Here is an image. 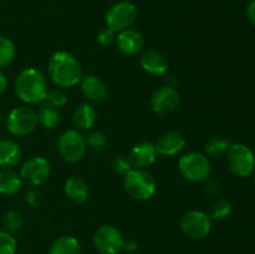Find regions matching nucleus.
Listing matches in <instances>:
<instances>
[{
	"label": "nucleus",
	"mask_w": 255,
	"mask_h": 254,
	"mask_svg": "<svg viewBox=\"0 0 255 254\" xmlns=\"http://www.w3.org/2000/svg\"><path fill=\"white\" fill-rule=\"evenodd\" d=\"M137 248H138V244H137V242H134L133 239H128V241H125L124 249L126 252H128V253H133V252L137 251Z\"/></svg>",
	"instance_id": "obj_36"
},
{
	"label": "nucleus",
	"mask_w": 255,
	"mask_h": 254,
	"mask_svg": "<svg viewBox=\"0 0 255 254\" xmlns=\"http://www.w3.org/2000/svg\"><path fill=\"white\" fill-rule=\"evenodd\" d=\"M50 176V163L44 157H32L21 167L22 181L31 187H39L47 181Z\"/></svg>",
	"instance_id": "obj_11"
},
{
	"label": "nucleus",
	"mask_w": 255,
	"mask_h": 254,
	"mask_svg": "<svg viewBox=\"0 0 255 254\" xmlns=\"http://www.w3.org/2000/svg\"><path fill=\"white\" fill-rule=\"evenodd\" d=\"M81 91L89 100L95 102H100L106 99L107 90L106 84L100 77L95 75H87L81 79Z\"/></svg>",
	"instance_id": "obj_16"
},
{
	"label": "nucleus",
	"mask_w": 255,
	"mask_h": 254,
	"mask_svg": "<svg viewBox=\"0 0 255 254\" xmlns=\"http://www.w3.org/2000/svg\"><path fill=\"white\" fill-rule=\"evenodd\" d=\"M232 209H233V206L231 202L226 201V199H218L212 206L211 217L216 221H224L231 216Z\"/></svg>",
	"instance_id": "obj_26"
},
{
	"label": "nucleus",
	"mask_w": 255,
	"mask_h": 254,
	"mask_svg": "<svg viewBox=\"0 0 255 254\" xmlns=\"http://www.w3.org/2000/svg\"><path fill=\"white\" fill-rule=\"evenodd\" d=\"M115 34H116V32L112 31L109 27L102 29L101 31L99 32V35H97V40H99L100 45H102V46H110V45L116 40Z\"/></svg>",
	"instance_id": "obj_32"
},
{
	"label": "nucleus",
	"mask_w": 255,
	"mask_h": 254,
	"mask_svg": "<svg viewBox=\"0 0 255 254\" xmlns=\"http://www.w3.org/2000/svg\"><path fill=\"white\" fill-rule=\"evenodd\" d=\"M124 186L127 193L138 201H147L156 192V181L144 169H129L124 176Z\"/></svg>",
	"instance_id": "obj_3"
},
{
	"label": "nucleus",
	"mask_w": 255,
	"mask_h": 254,
	"mask_svg": "<svg viewBox=\"0 0 255 254\" xmlns=\"http://www.w3.org/2000/svg\"><path fill=\"white\" fill-rule=\"evenodd\" d=\"M0 121H1V116H0Z\"/></svg>",
	"instance_id": "obj_39"
},
{
	"label": "nucleus",
	"mask_w": 255,
	"mask_h": 254,
	"mask_svg": "<svg viewBox=\"0 0 255 254\" xmlns=\"http://www.w3.org/2000/svg\"><path fill=\"white\" fill-rule=\"evenodd\" d=\"M42 201V197L41 193H40L37 189H31L29 193L26 194V202L30 204L31 207H37L40 206Z\"/></svg>",
	"instance_id": "obj_33"
},
{
	"label": "nucleus",
	"mask_w": 255,
	"mask_h": 254,
	"mask_svg": "<svg viewBox=\"0 0 255 254\" xmlns=\"http://www.w3.org/2000/svg\"><path fill=\"white\" fill-rule=\"evenodd\" d=\"M246 14L249 21H251L255 26V0H253V1H251L248 5H247Z\"/></svg>",
	"instance_id": "obj_35"
},
{
	"label": "nucleus",
	"mask_w": 255,
	"mask_h": 254,
	"mask_svg": "<svg viewBox=\"0 0 255 254\" xmlns=\"http://www.w3.org/2000/svg\"><path fill=\"white\" fill-rule=\"evenodd\" d=\"M57 151L66 162H79L86 153V139L76 129L65 131L57 142Z\"/></svg>",
	"instance_id": "obj_8"
},
{
	"label": "nucleus",
	"mask_w": 255,
	"mask_h": 254,
	"mask_svg": "<svg viewBox=\"0 0 255 254\" xmlns=\"http://www.w3.org/2000/svg\"><path fill=\"white\" fill-rule=\"evenodd\" d=\"M37 122V114L34 110L20 106L7 115L6 128L14 136H27L36 128Z\"/></svg>",
	"instance_id": "obj_6"
},
{
	"label": "nucleus",
	"mask_w": 255,
	"mask_h": 254,
	"mask_svg": "<svg viewBox=\"0 0 255 254\" xmlns=\"http://www.w3.org/2000/svg\"><path fill=\"white\" fill-rule=\"evenodd\" d=\"M2 226H4L5 231L11 234L19 232L22 227L21 214L15 211L7 212L2 218Z\"/></svg>",
	"instance_id": "obj_27"
},
{
	"label": "nucleus",
	"mask_w": 255,
	"mask_h": 254,
	"mask_svg": "<svg viewBox=\"0 0 255 254\" xmlns=\"http://www.w3.org/2000/svg\"><path fill=\"white\" fill-rule=\"evenodd\" d=\"M137 17V7L131 1H119L112 5L106 12V24L115 32L128 29Z\"/></svg>",
	"instance_id": "obj_7"
},
{
	"label": "nucleus",
	"mask_w": 255,
	"mask_h": 254,
	"mask_svg": "<svg viewBox=\"0 0 255 254\" xmlns=\"http://www.w3.org/2000/svg\"><path fill=\"white\" fill-rule=\"evenodd\" d=\"M229 146H231V143L227 138H224V137H214V138L209 139L207 142L204 149H206L207 154H209L211 157H221L228 152Z\"/></svg>",
	"instance_id": "obj_24"
},
{
	"label": "nucleus",
	"mask_w": 255,
	"mask_h": 254,
	"mask_svg": "<svg viewBox=\"0 0 255 254\" xmlns=\"http://www.w3.org/2000/svg\"><path fill=\"white\" fill-rule=\"evenodd\" d=\"M124 237L114 226H101L94 236V244L101 254H119L124 249Z\"/></svg>",
	"instance_id": "obj_9"
},
{
	"label": "nucleus",
	"mask_w": 255,
	"mask_h": 254,
	"mask_svg": "<svg viewBox=\"0 0 255 254\" xmlns=\"http://www.w3.org/2000/svg\"><path fill=\"white\" fill-rule=\"evenodd\" d=\"M227 153V161L232 173L241 178H246L253 173L255 156L248 146L243 143H232Z\"/></svg>",
	"instance_id": "obj_4"
},
{
	"label": "nucleus",
	"mask_w": 255,
	"mask_h": 254,
	"mask_svg": "<svg viewBox=\"0 0 255 254\" xmlns=\"http://www.w3.org/2000/svg\"><path fill=\"white\" fill-rule=\"evenodd\" d=\"M97 119V112L95 107L90 104H82L74 110L72 122L77 129H89L95 125Z\"/></svg>",
	"instance_id": "obj_19"
},
{
	"label": "nucleus",
	"mask_w": 255,
	"mask_h": 254,
	"mask_svg": "<svg viewBox=\"0 0 255 254\" xmlns=\"http://www.w3.org/2000/svg\"><path fill=\"white\" fill-rule=\"evenodd\" d=\"M116 41L120 51L127 56L137 55L144 46V39L142 34L133 29H126L120 32Z\"/></svg>",
	"instance_id": "obj_15"
},
{
	"label": "nucleus",
	"mask_w": 255,
	"mask_h": 254,
	"mask_svg": "<svg viewBox=\"0 0 255 254\" xmlns=\"http://www.w3.org/2000/svg\"><path fill=\"white\" fill-rule=\"evenodd\" d=\"M86 143L89 144V147L94 151H104L105 148L107 147L109 144V141H107V136L105 133L100 131H95L91 132V133L87 136L86 139Z\"/></svg>",
	"instance_id": "obj_29"
},
{
	"label": "nucleus",
	"mask_w": 255,
	"mask_h": 254,
	"mask_svg": "<svg viewBox=\"0 0 255 254\" xmlns=\"http://www.w3.org/2000/svg\"><path fill=\"white\" fill-rule=\"evenodd\" d=\"M157 158V151L154 144L151 142H141L136 144L129 152V162L132 167H136L138 169H144L147 167L152 166Z\"/></svg>",
	"instance_id": "obj_13"
},
{
	"label": "nucleus",
	"mask_w": 255,
	"mask_h": 254,
	"mask_svg": "<svg viewBox=\"0 0 255 254\" xmlns=\"http://www.w3.org/2000/svg\"><path fill=\"white\" fill-rule=\"evenodd\" d=\"M204 182V191L207 193H211V194H217L219 192V183L214 179H209L207 178Z\"/></svg>",
	"instance_id": "obj_34"
},
{
	"label": "nucleus",
	"mask_w": 255,
	"mask_h": 254,
	"mask_svg": "<svg viewBox=\"0 0 255 254\" xmlns=\"http://www.w3.org/2000/svg\"><path fill=\"white\" fill-rule=\"evenodd\" d=\"M49 254H81V247L74 237L62 236L52 243Z\"/></svg>",
	"instance_id": "obj_22"
},
{
	"label": "nucleus",
	"mask_w": 255,
	"mask_h": 254,
	"mask_svg": "<svg viewBox=\"0 0 255 254\" xmlns=\"http://www.w3.org/2000/svg\"><path fill=\"white\" fill-rule=\"evenodd\" d=\"M37 121L45 128H54L60 121L59 109L46 101L39 107V111H37Z\"/></svg>",
	"instance_id": "obj_23"
},
{
	"label": "nucleus",
	"mask_w": 255,
	"mask_h": 254,
	"mask_svg": "<svg viewBox=\"0 0 255 254\" xmlns=\"http://www.w3.org/2000/svg\"><path fill=\"white\" fill-rule=\"evenodd\" d=\"M15 46L11 40L0 36V67H6L14 61Z\"/></svg>",
	"instance_id": "obj_25"
},
{
	"label": "nucleus",
	"mask_w": 255,
	"mask_h": 254,
	"mask_svg": "<svg viewBox=\"0 0 255 254\" xmlns=\"http://www.w3.org/2000/svg\"><path fill=\"white\" fill-rule=\"evenodd\" d=\"M47 71L55 85L64 89L74 87L82 79L81 65L74 55L66 51H57L50 57Z\"/></svg>",
	"instance_id": "obj_1"
},
{
	"label": "nucleus",
	"mask_w": 255,
	"mask_h": 254,
	"mask_svg": "<svg viewBox=\"0 0 255 254\" xmlns=\"http://www.w3.org/2000/svg\"><path fill=\"white\" fill-rule=\"evenodd\" d=\"M65 194L70 201L75 202V203H84L89 196V188H87L86 182L81 177H71L65 183Z\"/></svg>",
	"instance_id": "obj_20"
},
{
	"label": "nucleus",
	"mask_w": 255,
	"mask_h": 254,
	"mask_svg": "<svg viewBox=\"0 0 255 254\" xmlns=\"http://www.w3.org/2000/svg\"><path fill=\"white\" fill-rule=\"evenodd\" d=\"M21 159V149L16 142L11 139H0V167L12 168Z\"/></svg>",
	"instance_id": "obj_18"
},
{
	"label": "nucleus",
	"mask_w": 255,
	"mask_h": 254,
	"mask_svg": "<svg viewBox=\"0 0 255 254\" xmlns=\"http://www.w3.org/2000/svg\"><path fill=\"white\" fill-rule=\"evenodd\" d=\"M181 228L189 238L202 239L208 236L211 232V217L201 211H189L182 217Z\"/></svg>",
	"instance_id": "obj_10"
},
{
	"label": "nucleus",
	"mask_w": 255,
	"mask_h": 254,
	"mask_svg": "<svg viewBox=\"0 0 255 254\" xmlns=\"http://www.w3.org/2000/svg\"><path fill=\"white\" fill-rule=\"evenodd\" d=\"M112 168L116 172L117 174H121V176H125L129 169H132V164L129 162L128 158L124 156H119L114 159L112 162Z\"/></svg>",
	"instance_id": "obj_31"
},
{
	"label": "nucleus",
	"mask_w": 255,
	"mask_h": 254,
	"mask_svg": "<svg viewBox=\"0 0 255 254\" xmlns=\"http://www.w3.org/2000/svg\"><path fill=\"white\" fill-rule=\"evenodd\" d=\"M15 92L27 105L42 102L47 95V82L44 74L34 67L22 70L15 81Z\"/></svg>",
	"instance_id": "obj_2"
},
{
	"label": "nucleus",
	"mask_w": 255,
	"mask_h": 254,
	"mask_svg": "<svg viewBox=\"0 0 255 254\" xmlns=\"http://www.w3.org/2000/svg\"><path fill=\"white\" fill-rule=\"evenodd\" d=\"M184 146H186V138L183 134L177 131L166 132L159 137L157 143L154 144L157 153L167 157L176 156L184 148Z\"/></svg>",
	"instance_id": "obj_14"
},
{
	"label": "nucleus",
	"mask_w": 255,
	"mask_h": 254,
	"mask_svg": "<svg viewBox=\"0 0 255 254\" xmlns=\"http://www.w3.org/2000/svg\"><path fill=\"white\" fill-rule=\"evenodd\" d=\"M46 100H47V102L52 104L54 106L61 107L66 104L67 97H66V95L64 94V91H62V90L52 89V90H50V91H47Z\"/></svg>",
	"instance_id": "obj_30"
},
{
	"label": "nucleus",
	"mask_w": 255,
	"mask_h": 254,
	"mask_svg": "<svg viewBox=\"0 0 255 254\" xmlns=\"http://www.w3.org/2000/svg\"><path fill=\"white\" fill-rule=\"evenodd\" d=\"M139 64L147 74L153 75V76L164 75L168 69V62H167L166 57L154 50H148L144 52L141 56Z\"/></svg>",
	"instance_id": "obj_17"
},
{
	"label": "nucleus",
	"mask_w": 255,
	"mask_h": 254,
	"mask_svg": "<svg viewBox=\"0 0 255 254\" xmlns=\"http://www.w3.org/2000/svg\"><path fill=\"white\" fill-rule=\"evenodd\" d=\"M254 184H255V173H254Z\"/></svg>",
	"instance_id": "obj_38"
},
{
	"label": "nucleus",
	"mask_w": 255,
	"mask_h": 254,
	"mask_svg": "<svg viewBox=\"0 0 255 254\" xmlns=\"http://www.w3.org/2000/svg\"><path fill=\"white\" fill-rule=\"evenodd\" d=\"M17 243L15 237L6 231H0V254H15Z\"/></svg>",
	"instance_id": "obj_28"
},
{
	"label": "nucleus",
	"mask_w": 255,
	"mask_h": 254,
	"mask_svg": "<svg viewBox=\"0 0 255 254\" xmlns=\"http://www.w3.org/2000/svg\"><path fill=\"white\" fill-rule=\"evenodd\" d=\"M179 94L171 86L159 87L151 97V107L156 114L167 115L173 112L179 105Z\"/></svg>",
	"instance_id": "obj_12"
},
{
	"label": "nucleus",
	"mask_w": 255,
	"mask_h": 254,
	"mask_svg": "<svg viewBox=\"0 0 255 254\" xmlns=\"http://www.w3.org/2000/svg\"><path fill=\"white\" fill-rule=\"evenodd\" d=\"M178 168L182 176L191 182L206 181L211 173V163L204 154L197 152H189L181 157Z\"/></svg>",
	"instance_id": "obj_5"
},
{
	"label": "nucleus",
	"mask_w": 255,
	"mask_h": 254,
	"mask_svg": "<svg viewBox=\"0 0 255 254\" xmlns=\"http://www.w3.org/2000/svg\"><path fill=\"white\" fill-rule=\"evenodd\" d=\"M22 179L10 168H2L0 171V193L12 196L21 188Z\"/></svg>",
	"instance_id": "obj_21"
},
{
	"label": "nucleus",
	"mask_w": 255,
	"mask_h": 254,
	"mask_svg": "<svg viewBox=\"0 0 255 254\" xmlns=\"http://www.w3.org/2000/svg\"><path fill=\"white\" fill-rule=\"evenodd\" d=\"M7 89V79L1 71H0V95L4 94Z\"/></svg>",
	"instance_id": "obj_37"
}]
</instances>
